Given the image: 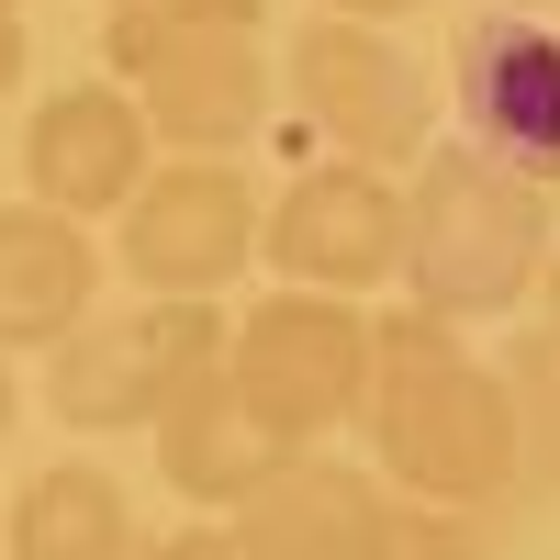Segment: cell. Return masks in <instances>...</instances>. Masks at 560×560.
I'll use <instances>...</instances> for the list:
<instances>
[{
  "label": "cell",
  "mask_w": 560,
  "mask_h": 560,
  "mask_svg": "<svg viewBox=\"0 0 560 560\" xmlns=\"http://www.w3.org/2000/svg\"><path fill=\"white\" fill-rule=\"evenodd\" d=\"M258 258L280 280H303V292H382V280H404V191L370 158H314L292 191L269 202L258 224Z\"/></svg>",
  "instance_id": "obj_8"
},
{
  "label": "cell",
  "mask_w": 560,
  "mask_h": 560,
  "mask_svg": "<svg viewBox=\"0 0 560 560\" xmlns=\"http://www.w3.org/2000/svg\"><path fill=\"white\" fill-rule=\"evenodd\" d=\"M370 359H382V314H359L348 292H303V280L258 292L236 314V348H224L236 393L292 448H314V438H337V427L370 415Z\"/></svg>",
  "instance_id": "obj_4"
},
{
  "label": "cell",
  "mask_w": 560,
  "mask_h": 560,
  "mask_svg": "<svg viewBox=\"0 0 560 560\" xmlns=\"http://www.w3.org/2000/svg\"><path fill=\"white\" fill-rule=\"evenodd\" d=\"M102 68L147 102L158 147H179V158H236L247 135L269 124V57H258V34L113 12L102 23Z\"/></svg>",
  "instance_id": "obj_5"
},
{
  "label": "cell",
  "mask_w": 560,
  "mask_h": 560,
  "mask_svg": "<svg viewBox=\"0 0 560 560\" xmlns=\"http://www.w3.org/2000/svg\"><path fill=\"white\" fill-rule=\"evenodd\" d=\"M549 179L504 168L493 147H427L404 179V292L471 325V314H516L549 280Z\"/></svg>",
  "instance_id": "obj_2"
},
{
  "label": "cell",
  "mask_w": 560,
  "mask_h": 560,
  "mask_svg": "<svg viewBox=\"0 0 560 560\" xmlns=\"http://www.w3.org/2000/svg\"><path fill=\"white\" fill-rule=\"evenodd\" d=\"M0 12H23V0H0Z\"/></svg>",
  "instance_id": "obj_25"
},
{
  "label": "cell",
  "mask_w": 560,
  "mask_h": 560,
  "mask_svg": "<svg viewBox=\"0 0 560 560\" xmlns=\"http://www.w3.org/2000/svg\"><path fill=\"white\" fill-rule=\"evenodd\" d=\"M12 560H147L135 549V504L102 459H45L12 493Z\"/></svg>",
  "instance_id": "obj_14"
},
{
  "label": "cell",
  "mask_w": 560,
  "mask_h": 560,
  "mask_svg": "<svg viewBox=\"0 0 560 560\" xmlns=\"http://www.w3.org/2000/svg\"><path fill=\"white\" fill-rule=\"evenodd\" d=\"M147 168H158V124L147 102H135L124 79H79V90H45L34 124H23V179H34V202H57V213H124L135 191H147Z\"/></svg>",
  "instance_id": "obj_10"
},
{
  "label": "cell",
  "mask_w": 560,
  "mask_h": 560,
  "mask_svg": "<svg viewBox=\"0 0 560 560\" xmlns=\"http://www.w3.org/2000/svg\"><path fill=\"white\" fill-rule=\"evenodd\" d=\"M538 303H549V325H560V247H549V280H538Z\"/></svg>",
  "instance_id": "obj_22"
},
{
  "label": "cell",
  "mask_w": 560,
  "mask_h": 560,
  "mask_svg": "<svg viewBox=\"0 0 560 560\" xmlns=\"http://www.w3.org/2000/svg\"><path fill=\"white\" fill-rule=\"evenodd\" d=\"M504 393H516V438H527V482L560 493V325L538 314L516 348H504Z\"/></svg>",
  "instance_id": "obj_15"
},
{
  "label": "cell",
  "mask_w": 560,
  "mask_h": 560,
  "mask_svg": "<svg viewBox=\"0 0 560 560\" xmlns=\"http://www.w3.org/2000/svg\"><path fill=\"white\" fill-rule=\"evenodd\" d=\"M147 438H158L168 493H179V504H202V516H247V504L280 482V459H303V448H292V438H280L269 415L236 393V370H224V359H213L202 382L158 415Z\"/></svg>",
  "instance_id": "obj_11"
},
{
  "label": "cell",
  "mask_w": 560,
  "mask_h": 560,
  "mask_svg": "<svg viewBox=\"0 0 560 560\" xmlns=\"http://www.w3.org/2000/svg\"><path fill=\"white\" fill-rule=\"evenodd\" d=\"M325 12H370V23H393V12H415V0H325Z\"/></svg>",
  "instance_id": "obj_20"
},
{
  "label": "cell",
  "mask_w": 560,
  "mask_h": 560,
  "mask_svg": "<svg viewBox=\"0 0 560 560\" xmlns=\"http://www.w3.org/2000/svg\"><path fill=\"white\" fill-rule=\"evenodd\" d=\"M12 415H23V393H12V348H0V438H12Z\"/></svg>",
  "instance_id": "obj_21"
},
{
  "label": "cell",
  "mask_w": 560,
  "mask_h": 560,
  "mask_svg": "<svg viewBox=\"0 0 560 560\" xmlns=\"http://www.w3.org/2000/svg\"><path fill=\"white\" fill-rule=\"evenodd\" d=\"M280 79H292V113H303L337 158H370V168L427 158L438 90H427V68H415L370 12H303V23H292V57H280Z\"/></svg>",
  "instance_id": "obj_6"
},
{
  "label": "cell",
  "mask_w": 560,
  "mask_h": 560,
  "mask_svg": "<svg viewBox=\"0 0 560 560\" xmlns=\"http://www.w3.org/2000/svg\"><path fill=\"white\" fill-rule=\"evenodd\" d=\"M504 12H538V0H504Z\"/></svg>",
  "instance_id": "obj_24"
},
{
  "label": "cell",
  "mask_w": 560,
  "mask_h": 560,
  "mask_svg": "<svg viewBox=\"0 0 560 560\" xmlns=\"http://www.w3.org/2000/svg\"><path fill=\"white\" fill-rule=\"evenodd\" d=\"M258 191L236 158H158L124 202V280L168 303H224V280L258 258Z\"/></svg>",
  "instance_id": "obj_7"
},
{
  "label": "cell",
  "mask_w": 560,
  "mask_h": 560,
  "mask_svg": "<svg viewBox=\"0 0 560 560\" xmlns=\"http://www.w3.org/2000/svg\"><path fill=\"white\" fill-rule=\"evenodd\" d=\"M147 560H258V549H247V527H236V516H224V527H179V538H158Z\"/></svg>",
  "instance_id": "obj_18"
},
{
  "label": "cell",
  "mask_w": 560,
  "mask_h": 560,
  "mask_svg": "<svg viewBox=\"0 0 560 560\" xmlns=\"http://www.w3.org/2000/svg\"><path fill=\"white\" fill-rule=\"evenodd\" d=\"M370 448H382V482L415 504H504L527 482V438H516V393H504V359H471L448 314L404 303L382 314V359H370Z\"/></svg>",
  "instance_id": "obj_1"
},
{
  "label": "cell",
  "mask_w": 560,
  "mask_h": 560,
  "mask_svg": "<svg viewBox=\"0 0 560 560\" xmlns=\"http://www.w3.org/2000/svg\"><path fill=\"white\" fill-rule=\"evenodd\" d=\"M0 560H12V504H0Z\"/></svg>",
  "instance_id": "obj_23"
},
{
  "label": "cell",
  "mask_w": 560,
  "mask_h": 560,
  "mask_svg": "<svg viewBox=\"0 0 560 560\" xmlns=\"http://www.w3.org/2000/svg\"><path fill=\"white\" fill-rule=\"evenodd\" d=\"M224 348H236L224 337V303L135 292L124 314H90L79 337L45 348V404H57V427H79V438H135V427H158Z\"/></svg>",
  "instance_id": "obj_3"
},
{
  "label": "cell",
  "mask_w": 560,
  "mask_h": 560,
  "mask_svg": "<svg viewBox=\"0 0 560 560\" xmlns=\"http://www.w3.org/2000/svg\"><path fill=\"white\" fill-rule=\"evenodd\" d=\"M448 102L471 124V147H493L504 168L560 179V34L538 12H471L448 34Z\"/></svg>",
  "instance_id": "obj_9"
},
{
  "label": "cell",
  "mask_w": 560,
  "mask_h": 560,
  "mask_svg": "<svg viewBox=\"0 0 560 560\" xmlns=\"http://www.w3.org/2000/svg\"><path fill=\"white\" fill-rule=\"evenodd\" d=\"M393 560H482L471 504H415V493H404V538H393Z\"/></svg>",
  "instance_id": "obj_16"
},
{
  "label": "cell",
  "mask_w": 560,
  "mask_h": 560,
  "mask_svg": "<svg viewBox=\"0 0 560 560\" xmlns=\"http://www.w3.org/2000/svg\"><path fill=\"white\" fill-rule=\"evenodd\" d=\"M124 12H147V23H213V34H258L269 0H124Z\"/></svg>",
  "instance_id": "obj_17"
},
{
  "label": "cell",
  "mask_w": 560,
  "mask_h": 560,
  "mask_svg": "<svg viewBox=\"0 0 560 560\" xmlns=\"http://www.w3.org/2000/svg\"><path fill=\"white\" fill-rule=\"evenodd\" d=\"M102 314V247L57 202H0V348H57Z\"/></svg>",
  "instance_id": "obj_13"
},
{
  "label": "cell",
  "mask_w": 560,
  "mask_h": 560,
  "mask_svg": "<svg viewBox=\"0 0 560 560\" xmlns=\"http://www.w3.org/2000/svg\"><path fill=\"white\" fill-rule=\"evenodd\" d=\"M23 57H34V45H23V12H0V90H23Z\"/></svg>",
  "instance_id": "obj_19"
},
{
  "label": "cell",
  "mask_w": 560,
  "mask_h": 560,
  "mask_svg": "<svg viewBox=\"0 0 560 560\" xmlns=\"http://www.w3.org/2000/svg\"><path fill=\"white\" fill-rule=\"evenodd\" d=\"M247 549L258 560H393L404 538V493L382 471H359V459H280V482L247 504Z\"/></svg>",
  "instance_id": "obj_12"
},
{
  "label": "cell",
  "mask_w": 560,
  "mask_h": 560,
  "mask_svg": "<svg viewBox=\"0 0 560 560\" xmlns=\"http://www.w3.org/2000/svg\"><path fill=\"white\" fill-rule=\"evenodd\" d=\"M113 12H124V0H113Z\"/></svg>",
  "instance_id": "obj_26"
}]
</instances>
